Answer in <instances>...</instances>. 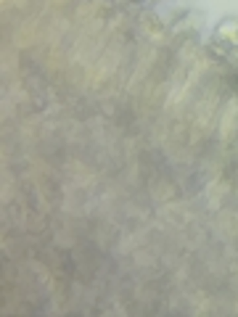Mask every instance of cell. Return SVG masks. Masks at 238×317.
I'll return each mask as SVG.
<instances>
[{"label":"cell","mask_w":238,"mask_h":317,"mask_svg":"<svg viewBox=\"0 0 238 317\" xmlns=\"http://www.w3.org/2000/svg\"><path fill=\"white\" fill-rule=\"evenodd\" d=\"M220 37H228V42H238V24H228V26H220L217 30Z\"/></svg>","instance_id":"6da1fadb"}]
</instances>
